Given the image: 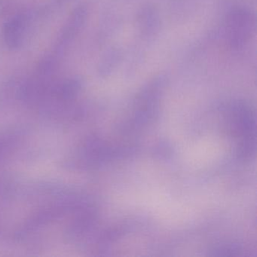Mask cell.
I'll return each instance as SVG.
<instances>
[{"mask_svg": "<svg viewBox=\"0 0 257 257\" xmlns=\"http://www.w3.org/2000/svg\"><path fill=\"white\" fill-rule=\"evenodd\" d=\"M87 16H88V10L85 6H79L73 10L70 17L67 19V23L63 28L61 35L58 38L56 49H55L57 56L63 55L72 41L79 34V31L82 30L85 24Z\"/></svg>", "mask_w": 257, "mask_h": 257, "instance_id": "obj_1", "label": "cell"}, {"mask_svg": "<svg viewBox=\"0 0 257 257\" xmlns=\"http://www.w3.org/2000/svg\"><path fill=\"white\" fill-rule=\"evenodd\" d=\"M29 19L28 15H17L4 25V42L10 49H17L22 46L29 25Z\"/></svg>", "mask_w": 257, "mask_h": 257, "instance_id": "obj_2", "label": "cell"}, {"mask_svg": "<svg viewBox=\"0 0 257 257\" xmlns=\"http://www.w3.org/2000/svg\"><path fill=\"white\" fill-rule=\"evenodd\" d=\"M252 27L250 14L244 10H237L230 16L228 33L231 44L239 46L246 42Z\"/></svg>", "mask_w": 257, "mask_h": 257, "instance_id": "obj_3", "label": "cell"}]
</instances>
